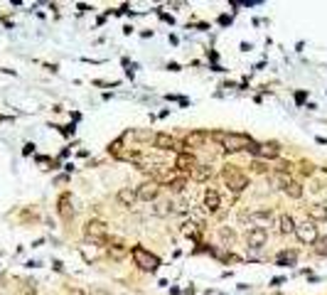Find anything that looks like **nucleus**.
Instances as JSON below:
<instances>
[{
    "label": "nucleus",
    "mask_w": 327,
    "mask_h": 295,
    "mask_svg": "<svg viewBox=\"0 0 327 295\" xmlns=\"http://www.w3.org/2000/svg\"><path fill=\"white\" fill-rule=\"evenodd\" d=\"M130 258H133V264L138 266L140 270H158V266H160V258L155 256V254H150L148 248H143V246H133L130 248Z\"/></svg>",
    "instance_id": "2"
},
{
    "label": "nucleus",
    "mask_w": 327,
    "mask_h": 295,
    "mask_svg": "<svg viewBox=\"0 0 327 295\" xmlns=\"http://www.w3.org/2000/svg\"><path fill=\"white\" fill-rule=\"evenodd\" d=\"M224 182H226V187H229L232 192H241V190H246L248 177L244 175V172H238L236 165H226V168H224Z\"/></svg>",
    "instance_id": "3"
},
{
    "label": "nucleus",
    "mask_w": 327,
    "mask_h": 295,
    "mask_svg": "<svg viewBox=\"0 0 327 295\" xmlns=\"http://www.w3.org/2000/svg\"><path fill=\"white\" fill-rule=\"evenodd\" d=\"M170 206H172V202H158V204H152V214L155 216H168L170 214Z\"/></svg>",
    "instance_id": "19"
},
{
    "label": "nucleus",
    "mask_w": 327,
    "mask_h": 295,
    "mask_svg": "<svg viewBox=\"0 0 327 295\" xmlns=\"http://www.w3.org/2000/svg\"><path fill=\"white\" fill-rule=\"evenodd\" d=\"M241 219H248V222H256V224H264V226H268V224L273 222V212H270V209H256V212H251L248 216L244 214Z\"/></svg>",
    "instance_id": "9"
},
{
    "label": "nucleus",
    "mask_w": 327,
    "mask_h": 295,
    "mask_svg": "<svg viewBox=\"0 0 327 295\" xmlns=\"http://www.w3.org/2000/svg\"><path fill=\"white\" fill-rule=\"evenodd\" d=\"M278 224H280V232H283V234H293V232H296V219H293L290 214H280Z\"/></svg>",
    "instance_id": "18"
},
{
    "label": "nucleus",
    "mask_w": 327,
    "mask_h": 295,
    "mask_svg": "<svg viewBox=\"0 0 327 295\" xmlns=\"http://www.w3.org/2000/svg\"><path fill=\"white\" fill-rule=\"evenodd\" d=\"M116 200H118V204H123V206H133L138 202V192H136L133 187H123V190H118Z\"/></svg>",
    "instance_id": "11"
},
{
    "label": "nucleus",
    "mask_w": 327,
    "mask_h": 295,
    "mask_svg": "<svg viewBox=\"0 0 327 295\" xmlns=\"http://www.w3.org/2000/svg\"><path fill=\"white\" fill-rule=\"evenodd\" d=\"M251 152H254V155H261V158H278V155H280V148H278V143H264V146L254 143Z\"/></svg>",
    "instance_id": "8"
},
{
    "label": "nucleus",
    "mask_w": 327,
    "mask_h": 295,
    "mask_svg": "<svg viewBox=\"0 0 327 295\" xmlns=\"http://www.w3.org/2000/svg\"><path fill=\"white\" fill-rule=\"evenodd\" d=\"M190 175H192L194 182H207L209 177H212V168H209V165H194Z\"/></svg>",
    "instance_id": "15"
},
{
    "label": "nucleus",
    "mask_w": 327,
    "mask_h": 295,
    "mask_svg": "<svg viewBox=\"0 0 327 295\" xmlns=\"http://www.w3.org/2000/svg\"><path fill=\"white\" fill-rule=\"evenodd\" d=\"M123 295H128V293H123Z\"/></svg>",
    "instance_id": "30"
},
{
    "label": "nucleus",
    "mask_w": 327,
    "mask_h": 295,
    "mask_svg": "<svg viewBox=\"0 0 327 295\" xmlns=\"http://www.w3.org/2000/svg\"><path fill=\"white\" fill-rule=\"evenodd\" d=\"M268 241V232L264 226H251L248 232H246V244H248V248H254V251H258L261 246H266Z\"/></svg>",
    "instance_id": "6"
},
{
    "label": "nucleus",
    "mask_w": 327,
    "mask_h": 295,
    "mask_svg": "<svg viewBox=\"0 0 327 295\" xmlns=\"http://www.w3.org/2000/svg\"><path fill=\"white\" fill-rule=\"evenodd\" d=\"M219 238H222L224 244H234V241H236V234H234V229L222 226V229H219Z\"/></svg>",
    "instance_id": "22"
},
{
    "label": "nucleus",
    "mask_w": 327,
    "mask_h": 295,
    "mask_svg": "<svg viewBox=\"0 0 327 295\" xmlns=\"http://www.w3.org/2000/svg\"><path fill=\"white\" fill-rule=\"evenodd\" d=\"M212 138L214 140H219L226 152H238V150H251L254 148V140L248 138V136H244V133H212Z\"/></svg>",
    "instance_id": "1"
},
{
    "label": "nucleus",
    "mask_w": 327,
    "mask_h": 295,
    "mask_svg": "<svg viewBox=\"0 0 327 295\" xmlns=\"http://www.w3.org/2000/svg\"><path fill=\"white\" fill-rule=\"evenodd\" d=\"M204 206H207V212H216V209L222 206V200H219V192H216V190L209 187L207 192H204Z\"/></svg>",
    "instance_id": "13"
},
{
    "label": "nucleus",
    "mask_w": 327,
    "mask_h": 295,
    "mask_svg": "<svg viewBox=\"0 0 327 295\" xmlns=\"http://www.w3.org/2000/svg\"><path fill=\"white\" fill-rule=\"evenodd\" d=\"M136 192H138V200H143V202H155L158 194H160V187H158L155 180H150V182H143Z\"/></svg>",
    "instance_id": "7"
},
{
    "label": "nucleus",
    "mask_w": 327,
    "mask_h": 295,
    "mask_svg": "<svg viewBox=\"0 0 327 295\" xmlns=\"http://www.w3.org/2000/svg\"><path fill=\"white\" fill-rule=\"evenodd\" d=\"M182 226H184L182 232H184L187 236H190V234H194V224H192V222H190V224H182Z\"/></svg>",
    "instance_id": "28"
},
{
    "label": "nucleus",
    "mask_w": 327,
    "mask_h": 295,
    "mask_svg": "<svg viewBox=\"0 0 327 295\" xmlns=\"http://www.w3.org/2000/svg\"><path fill=\"white\" fill-rule=\"evenodd\" d=\"M298 258L296 251H283V254H278V266H293Z\"/></svg>",
    "instance_id": "20"
},
{
    "label": "nucleus",
    "mask_w": 327,
    "mask_h": 295,
    "mask_svg": "<svg viewBox=\"0 0 327 295\" xmlns=\"http://www.w3.org/2000/svg\"><path fill=\"white\" fill-rule=\"evenodd\" d=\"M89 295H111L106 288H101V286H91V290H89Z\"/></svg>",
    "instance_id": "26"
},
{
    "label": "nucleus",
    "mask_w": 327,
    "mask_h": 295,
    "mask_svg": "<svg viewBox=\"0 0 327 295\" xmlns=\"http://www.w3.org/2000/svg\"><path fill=\"white\" fill-rule=\"evenodd\" d=\"M152 143L158 150H170V148H175V140H172V136H168V133H158L155 138H152Z\"/></svg>",
    "instance_id": "16"
},
{
    "label": "nucleus",
    "mask_w": 327,
    "mask_h": 295,
    "mask_svg": "<svg viewBox=\"0 0 327 295\" xmlns=\"http://www.w3.org/2000/svg\"><path fill=\"white\" fill-rule=\"evenodd\" d=\"M106 234H108V226H106V222H101V219H89V222L84 224V238H86V241L101 244V241H106Z\"/></svg>",
    "instance_id": "4"
},
{
    "label": "nucleus",
    "mask_w": 327,
    "mask_h": 295,
    "mask_svg": "<svg viewBox=\"0 0 327 295\" xmlns=\"http://www.w3.org/2000/svg\"><path fill=\"white\" fill-rule=\"evenodd\" d=\"M293 234L298 236L300 244H315L318 241V226H315V222H302V224H296Z\"/></svg>",
    "instance_id": "5"
},
{
    "label": "nucleus",
    "mask_w": 327,
    "mask_h": 295,
    "mask_svg": "<svg viewBox=\"0 0 327 295\" xmlns=\"http://www.w3.org/2000/svg\"><path fill=\"white\" fill-rule=\"evenodd\" d=\"M310 222H327V204H312L308 209Z\"/></svg>",
    "instance_id": "14"
},
{
    "label": "nucleus",
    "mask_w": 327,
    "mask_h": 295,
    "mask_svg": "<svg viewBox=\"0 0 327 295\" xmlns=\"http://www.w3.org/2000/svg\"><path fill=\"white\" fill-rule=\"evenodd\" d=\"M315 244H318V246H315V251H318V256H322V258H325V256H327V236H322V238H318Z\"/></svg>",
    "instance_id": "25"
},
{
    "label": "nucleus",
    "mask_w": 327,
    "mask_h": 295,
    "mask_svg": "<svg viewBox=\"0 0 327 295\" xmlns=\"http://www.w3.org/2000/svg\"><path fill=\"white\" fill-rule=\"evenodd\" d=\"M204 295H224V293H222V290H207Z\"/></svg>",
    "instance_id": "29"
},
{
    "label": "nucleus",
    "mask_w": 327,
    "mask_h": 295,
    "mask_svg": "<svg viewBox=\"0 0 327 295\" xmlns=\"http://www.w3.org/2000/svg\"><path fill=\"white\" fill-rule=\"evenodd\" d=\"M60 214L64 216V219H69V216L74 214V212L69 209V194H64V197L60 200Z\"/></svg>",
    "instance_id": "23"
},
{
    "label": "nucleus",
    "mask_w": 327,
    "mask_h": 295,
    "mask_svg": "<svg viewBox=\"0 0 327 295\" xmlns=\"http://www.w3.org/2000/svg\"><path fill=\"white\" fill-rule=\"evenodd\" d=\"M168 190H170L172 194H182V192H184V180H172V182H168Z\"/></svg>",
    "instance_id": "24"
},
{
    "label": "nucleus",
    "mask_w": 327,
    "mask_h": 295,
    "mask_svg": "<svg viewBox=\"0 0 327 295\" xmlns=\"http://www.w3.org/2000/svg\"><path fill=\"white\" fill-rule=\"evenodd\" d=\"M268 182L273 184V187H280V190H286L288 184H290V177L286 170H276V172H270L268 175Z\"/></svg>",
    "instance_id": "12"
},
{
    "label": "nucleus",
    "mask_w": 327,
    "mask_h": 295,
    "mask_svg": "<svg viewBox=\"0 0 327 295\" xmlns=\"http://www.w3.org/2000/svg\"><path fill=\"white\" fill-rule=\"evenodd\" d=\"M283 192H286L288 197H293V200H300V197H302V187H300L298 182H290V184H288Z\"/></svg>",
    "instance_id": "21"
},
{
    "label": "nucleus",
    "mask_w": 327,
    "mask_h": 295,
    "mask_svg": "<svg viewBox=\"0 0 327 295\" xmlns=\"http://www.w3.org/2000/svg\"><path fill=\"white\" fill-rule=\"evenodd\" d=\"M108 254H114V256H116V258H120V256H123V254H126V251H123V248H120V244H114V248H111V246H108Z\"/></svg>",
    "instance_id": "27"
},
{
    "label": "nucleus",
    "mask_w": 327,
    "mask_h": 295,
    "mask_svg": "<svg viewBox=\"0 0 327 295\" xmlns=\"http://www.w3.org/2000/svg\"><path fill=\"white\" fill-rule=\"evenodd\" d=\"M204 140H207V133H204V130H194V133H190V136L184 138V146L187 148H200Z\"/></svg>",
    "instance_id": "17"
},
{
    "label": "nucleus",
    "mask_w": 327,
    "mask_h": 295,
    "mask_svg": "<svg viewBox=\"0 0 327 295\" xmlns=\"http://www.w3.org/2000/svg\"><path fill=\"white\" fill-rule=\"evenodd\" d=\"M194 165H197V160H194L192 152H180L178 160H175V168H178L180 172H192Z\"/></svg>",
    "instance_id": "10"
}]
</instances>
